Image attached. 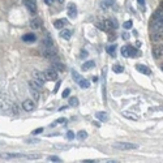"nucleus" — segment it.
<instances>
[{
  "mask_svg": "<svg viewBox=\"0 0 163 163\" xmlns=\"http://www.w3.org/2000/svg\"><path fill=\"white\" fill-rule=\"evenodd\" d=\"M80 104V101L77 97H72V98H69V106L72 107H77Z\"/></svg>",
  "mask_w": 163,
  "mask_h": 163,
  "instance_id": "5701e85b",
  "label": "nucleus"
},
{
  "mask_svg": "<svg viewBox=\"0 0 163 163\" xmlns=\"http://www.w3.org/2000/svg\"><path fill=\"white\" fill-rule=\"evenodd\" d=\"M78 85H80V87H81V89H87V87L90 86V82L87 81V80H85V78H81L78 81Z\"/></svg>",
  "mask_w": 163,
  "mask_h": 163,
  "instance_id": "4be33fe9",
  "label": "nucleus"
},
{
  "mask_svg": "<svg viewBox=\"0 0 163 163\" xmlns=\"http://www.w3.org/2000/svg\"><path fill=\"white\" fill-rule=\"evenodd\" d=\"M42 55H43L45 57H47V59L52 60V62H57V60H59V57H57L56 52H55V50H53L52 47H43Z\"/></svg>",
  "mask_w": 163,
  "mask_h": 163,
  "instance_id": "7ed1b4c3",
  "label": "nucleus"
},
{
  "mask_svg": "<svg viewBox=\"0 0 163 163\" xmlns=\"http://www.w3.org/2000/svg\"><path fill=\"white\" fill-rule=\"evenodd\" d=\"M72 76H73V80H74V81H76V82H78L82 78V77L80 76V74L77 73V72H74V70H73V72H72Z\"/></svg>",
  "mask_w": 163,
  "mask_h": 163,
  "instance_id": "473e14b6",
  "label": "nucleus"
},
{
  "mask_svg": "<svg viewBox=\"0 0 163 163\" xmlns=\"http://www.w3.org/2000/svg\"><path fill=\"white\" fill-rule=\"evenodd\" d=\"M132 25H133V22H132V21H125V22H124V28H125V29H132Z\"/></svg>",
  "mask_w": 163,
  "mask_h": 163,
  "instance_id": "f704fd0d",
  "label": "nucleus"
},
{
  "mask_svg": "<svg viewBox=\"0 0 163 163\" xmlns=\"http://www.w3.org/2000/svg\"><path fill=\"white\" fill-rule=\"evenodd\" d=\"M22 41H25V42H34V41H37V37H35L34 34L29 33V34H25V35H24Z\"/></svg>",
  "mask_w": 163,
  "mask_h": 163,
  "instance_id": "aec40b11",
  "label": "nucleus"
},
{
  "mask_svg": "<svg viewBox=\"0 0 163 163\" xmlns=\"http://www.w3.org/2000/svg\"><path fill=\"white\" fill-rule=\"evenodd\" d=\"M43 47H52V41H51L48 37L43 41Z\"/></svg>",
  "mask_w": 163,
  "mask_h": 163,
  "instance_id": "c756f323",
  "label": "nucleus"
},
{
  "mask_svg": "<svg viewBox=\"0 0 163 163\" xmlns=\"http://www.w3.org/2000/svg\"><path fill=\"white\" fill-rule=\"evenodd\" d=\"M50 162H53V163H60V162H63L62 159H60L59 157H50Z\"/></svg>",
  "mask_w": 163,
  "mask_h": 163,
  "instance_id": "72a5a7b5",
  "label": "nucleus"
},
{
  "mask_svg": "<svg viewBox=\"0 0 163 163\" xmlns=\"http://www.w3.org/2000/svg\"><path fill=\"white\" fill-rule=\"evenodd\" d=\"M30 26H31V29L38 30V29H41V26H42V20H41L39 17H35V18H33V20L30 21Z\"/></svg>",
  "mask_w": 163,
  "mask_h": 163,
  "instance_id": "ddd939ff",
  "label": "nucleus"
},
{
  "mask_svg": "<svg viewBox=\"0 0 163 163\" xmlns=\"http://www.w3.org/2000/svg\"><path fill=\"white\" fill-rule=\"evenodd\" d=\"M123 39H125V41L129 39V34H128V33H124V34H123Z\"/></svg>",
  "mask_w": 163,
  "mask_h": 163,
  "instance_id": "a19ab883",
  "label": "nucleus"
},
{
  "mask_svg": "<svg viewBox=\"0 0 163 163\" xmlns=\"http://www.w3.org/2000/svg\"><path fill=\"white\" fill-rule=\"evenodd\" d=\"M45 3L47 4V5H52V4H53V0H45Z\"/></svg>",
  "mask_w": 163,
  "mask_h": 163,
  "instance_id": "37998d69",
  "label": "nucleus"
},
{
  "mask_svg": "<svg viewBox=\"0 0 163 163\" xmlns=\"http://www.w3.org/2000/svg\"><path fill=\"white\" fill-rule=\"evenodd\" d=\"M30 93H31V95H33L35 99H38V98H39V94H38L37 89H33V87H30Z\"/></svg>",
  "mask_w": 163,
  "mask_h": 163,
  "instance_id": "2f4dec72",
  "label": "nucleus"
},
{
  "mask_svg": "<svg viewBox=\"0 0 163 163\" xmlns=\"http://www.w3.org/2000/svg\"><path fill=\"white\" fill-rule=\"evenodd\" d=\"M53 69H57V70H64V65L62 64V63H56V62H53Z\"/></svg>",
  "mask_w": 163,
  "mask_h": 163,
  "instance_id": "cd10ccee",
  "label": "nucleus"
},
{
  "mask_svg": "<svg viewBox=\"0 0 163 163\" xmlns=\"http://www.w3.org/2000/svg\"><path fill=\"white\" fill-rule=\"evenodd\" d=\"M30 87H33V89H37V90H39L41 87H42V85L41 84H38V82H35L34 80H31L30 81Z\"/></svg>",
  "mask_w": 163,
  "mask_h": 163,
  "instance_id": "c85d7f7f",
  "label": "nucleus"
},
{
  "mask_svg": "<svg viewBox=\"0 0 163 163\" xmlns=\"http://www.w3.org/2000/svg\"><path fill=\"white\" fill-rule=\"evenodd\" d=\"M153 41H162V31H154L153 33Z\"/></svg>",
  "mask_w": 163,
  "mask_h": 163,
  "instance_id": "393cba45",
  "label": "nucleus"
},
{
  "mask_svg": "<svg viewBox=\"0 0 163 163\" xmlns=\"http://www.w3.org/2000/svg\"><path fill=\"white\" fill-rule=\"evenodd\" d=\"M163 29V21L162 20H154L152 25V30L153 31H162Z\"/></svg>",
  "mask_w": 163,
  "mask_h": 163,
  "instance_id": "4468645a",
  "label": "nucleus"
},
{
  "mask_svg": "<svg viewBox=\"0 0 163 163\" xmlns=\"http://www.w3.org/2000/svg\"><path fill=\"white\" fill-rule=\"evenodd\" d=\"M136 69L140 72V73H142V74H152V70H150V68L149 67H146V65H143V64H137L136 65Z\"/></svg>",
  "mask_w": 163,
  "mask_h": 163,
  "instance_id": "f8f14e48",
  "label": "nucleus"
},
{
  "mask_svg": "<svg viewBox=\"0 0 163 163\" xmlns=\"http://www.w3.org/2000/svg\"><path fill=\"white\" fill-rule=\"evenodd\" d=\"M57 1H59V3H64V0H57Z\"/></svg>",
  "mask_w": 163,
  "mask_h": 163,
  "instance_id": "de8ad7c7",
  "label": "nucleus"
},
{
  "mask_svg": "<svg viewBox=\"0 0 163 163\" xmlns=\"http://www.w3.org/2000/svg\"><path fill=\"white\" fill-rule=\"evenodd\" d=\"M107 52L110 53L111 56H115V51H116V46H108V47L106 48Z\"/></svg>",
  "mask_w": 163,
  "mask_h": 163,
  "instance_id": "bb28decb",
  "label": "nucleus"
},
{
  "mask_svg": "<svg viewBox=\"0 0 163 163\" xmlns=\"http://www.w3.org/2000/svg\"><path fill=\"white\" fill-rule=\"evenodd\" d=\"M69 94H70V89H65L64 91H63V98H67Z\"/></svg>",
  "mask_w": 163,
  "mask_h": 163,
  "instance_id": "4c0bfd02",
  "label": "nucleus"
},
{
  "mask_svg": "<svg viewBox=\"0 0 163 163\" xmlns=\"http://www.w3.org/2000/svg\"><path fill=\"white\" fill-rule=\"evenodd\" d=\"M116 21L115 20H106L103 21V28H104V31H112L114 29L116 28Z\"/></svg>",
  "mask_w": 163,
  "mask_h": 163,
  "instance_id": "0eeeda50",
  "label": "nucleus"
},
{
  "mask_svg": "<svg viewBox=\"0 0 163 163\" xmlns=\"http://www.w3.org/2000/svg\"><path fill=\"white\" fill-rule=\"evenodd\" d=\"M112 70L115 72V73H123V70H124V67L121 64H115L112 67Z\"/></svg>",
  "mask_w": 163,
  "mask_h": 163,
  "instance_id": "b1692460",
  "label": "nucleus"
},
{
  "mask_svg": "<svg viewBox=\"0 0 163 163\" xmlns=\"http://www.w3.org/2000/svg\"><path fill=\"white\" fill-rule=\"evenodd\" d=\"M115 35H114V34H111V37H110V41H114V39H115Z\"/></svg>",
  "mask_w": 163,
  "mask_h": 163,
  "instance_id": "49530a36",
  "label": "nucleus"
},
{
  "mask_svg": "<svg viewBox=\"0 0 163 163\" xmlns=\"http://www.w3.org/2000/svg\"><path fill=\"white\" fill-rule=\"evenodd\" d=\"M60 84H62V82H57V85H56V87H55V89H53V93H57V90H59V86H60Z\"/></svg>",
  "mask_w": 163,
  "mask_h": 163,
  "instance_id": "79ce46f5",
  "label": "nucleus"
},
{
  "mask_svg": "<svg viewBox=\"0 0 163 163\" xmlns=\"http://www.w3.org/2000/svg\"><path fill=\"white\" fill-rule=\"evenodd\" d=\"M115 149L118 150H123V152H126V150H135L138 147L137 143H132V142H115L112 145Z\"/></svg>",
  "mask_w": 163,
  "mask_h": 163,
  "instance_id": "f03ea898",
  "label": "nucleus"
},
{
  "mask_svg": "<svg viewBox=\"0 0 163 163\" xmlns=\"http://www.w3.org/2000/svg\"><path fill=\"white\" fill-rule=\"evenodd\" d=\"M153 55H154L155 59H162V55H163V47L162 45H157L153 47Z\"/></svg>",
  "mask_w": 163,
  "mask_h": 163,
  "instance_id": "6e6552de",
  "label": "nucleus"
},
{
  "mask_svg": "<svg viewBox=\"0 0 163 163\" xmlns=\"http://www.w3.org/2000/svg\"><path fill=\"white\" fill-rule=\"evenodd\" d=\"M60 35H62L63 39H69L70 35H72V30H69V29H67V30H63L62 33H60Z\"/></svg>",
  "mask_w": 163,
  "mask_h": 163,
  "instance_id": "412c9836",
  "label": "nucleus"
},
{
  "mask_svg": "<svg viewBox=\"0 0 163 163\" xmlns=\"http://www.w3.org/2000/svg\"><path fill=\"white\" fill-rule=\"evenodd\" d=\"M45 77L48 81H56L57 80V72L56 69H47L45 72Z\"/></svg>",
  "mask_w": 163,
  "mask_h": 163,
  "instance_id": "39448f33",
  "label": "nucleus"
},
{
  "mask_svg": "<svg viewBox=\"0 0 163 163\" xmlns=\"http://www.w3.org/2000/svg\"><path fill=\"white\" fill-rule=\"evenodd\" d=\"M62 123H65V119H59L56 123H53V125H55V124H62Z\"/></svg>",
  "mask_w": 163,
  "mask_h": 163,
  "instance_id": "ea45409f",
  "label": "nucleus"
},
{
  "mask_svg": "<svg viewBox=\"0 0 163 163\" xmlns=\"http://www.w3.org/2000/svg\"><path fill=\"white\" fill-rule=\"evenodd\" d=\"M34 107H35V104H34L33 101H30V99H26V101L22 102V108L25 111H28V112H30V111L34 110Z\"/></svg>",
  "mask_w": 163,
  "mask_h": 163,
  "instance_id": "9d476101",
  "label": "nucleus"
},
{
  "mask_svg": "<svg viewBox=\"0 0 163 163\" xmlns=\"http://www.w3.org/2000/svg\"><path fill=\"white\" fill-rule=\"evenodd\" d=\"M33 80L38 84H41L43 86V84L46 82V77H45V73L39 72V70H34L33 72Z\"/></svg>",
  "mask_w": 163,
  "mask_h": 163,
  "instance_id": "20e7f679",
  "label": "nucleus"
},
{
  "mask_svg": "<svg viewBox=\"0 0 163 163\" xmlns=\"http://www.w3.org/2000/svg\"><path fill=\"white\" fill-rule=\"evenodd\" d=\"M65 25H68V21L64 20V18H60V20H56L53 22V28L55 29H63Z\"/></svg>",
  "mask_w": 163,
  "mask_h": 163,
  "instance_id": "2eb2a0df",
  "label": "nucleus"
},
{
  "mask_svg": "<svg viewBox=\"0 0 163 163\" xmlns=\"http://www.w3.org/2000/svg\"><path fill=\"white\" fill-rule=\"evenodd\" d=\"M77 138H78V140H85V138H87V132L80 131V132L77 133Z\"/></svg>",
  "mask_w": 163,
  "mask_h": 163,
  "instance_id": "a878e982",
  "label": "nucleus"
},
{
  "mask_svg": "<svg viewBox=\"0 0 163 163\" xmlns=\"http://www.w3.org/2000/svg\"><path fill=\"white\" fill-rule=\"evenodd\" d=\"M121 55H123L124 57H129L128 56V46H124V47H121Z\"/></svg>",
  "mask_w": 163,
  "mask_h": 163,
  "instance_id": "7c9ffc66",
  "label": "nucleus"
},
{
  "mask_svg": "<svg viewBox=\"0 0 163 163\" xmlns=\"http://www.w3.org/2000/svg\"><path fill=\"white\" fill-rule=\"evenodd\" d=\"M3 159H39V154H21V153H1Z\"/></svg>",
  "mask_w": 163,
  "mask_h": 163,
  "instance_id": "f257e3e1",
  "label": "nucleus"
},
{
  "mask_svg": "<svg viewBox=\"0 0 163 163\" xmlns=\"http://www.w3.org/2000/svg\"><path fill=\"white\" fill-rule=\"evenodd\" d=\"M138 51L136 50L135 47H132V46H128V56L129 57H137L138 56Z\"/></svg>",
  "mask_w": 163,
  "mask_h": 163,
  "instance_id": "a211bd4d",
  "label": "nucleus"
},
{
  "mask_svg": "<svg viewBox=\"0 0 163 163\" xmlns=\"http://www.w3.org/2000/svg\"><path fill=\"white\" fill-rule=\"evenodd\" d=\"M94 67H95V63H94L93 60H90V62H86L84 65H82V70H85V72H86V70L93 69Z\"/></svg>",
  "mask_w": 163,
  "mask_h": 163,
  "instance_id": "6ab92c4d",
  "label": "nucleus"
},
{
  "mask_svg": "<svg viewBox=\"0 0 163 163\" xmlns=\"http://www.w3.org/2000/svg\"><path fill=\"white\" fill-rule=\"evenodd\" d=\"M67 9H68V16H69V18L74 20V18L77 17V7H76V4L69 3Z\"/></svg>",
  "mask_w": 163,
  "mask_h": 163,
  "instance_id": "423d86ee",
  "label": "nucleus"
},
{
  "mask_svg": "<svg viewBox=\"0 0 163 163\" xmlns=\"http://www.w3.org/2000/svg\"><path fill=\"white\" fill-rule=\"evenodd\" d=\"M137 1H138V4H140V5L142 7V8L145 7V0H137Z\"/></svg>",
  "mask_w": 163,
  "mask_h": 163,
  "instance_id": "c03bdc74",
  "label": "nucleus"
},
{
  "mask_svg": "<svg viewBox=\"0 0 163 163\" xmlns=\"http://www.w3.org/2000/svg\"><path fill=\"white\" fill-rule=\"evenodd\" d=\"M95 160H93V159H86V160H84V163H94Z\"/></svg>",
  "mask_w": 163,
  "mask_h": 163,
  "instance_id": "a18cd8bd",
  "label": "nucleus"
},
{
  "mask_svg": "<svg viewBox=\"0 0 163 163\" xmlns=\"http://www.w3.org/2000/svg\"><path fill=\"white\" fill-rule=\"evenodd\" d=\"M25 142L26 143H38L39 140H37V138H35V140H34V138H29V140H25Z\"/></svg>",
  "mask_w": 163,
  "mask_h": 163,
  "instance_id": "e433bc0d",
  "label": "nucleus"
},
{
  "mask_svg": "<svg viewBox=\"0 0 163 163\" xmlns=\"http://www.w3.org/2000/svg\"><path fill=\"white\" fill-rule=\"evenodd\" d=\"M24 3H25V5L28 7V9L31 13L37 12V3H35V0H24Z\"/></svg>",
  "mask_w": 163,
  "mask_h": 163,
  "instance_id": "1a4fd4ad",
  "label": "nucleus"
},
{
  "mask_svg": "<svg viewBox=\"0 0 163 163\" xmlns=\"http://www.w3.org/2000/svg\"><path fill=\"white\" fill-rule=\"evenodd\" d=\"M67 138H68V140H73V138H74V133L72 132V131H68V132H67Z\"/></svg>",
  "mask_w": 163,
  "mask_h": 163,
  "instance_id": "c9c22d12",
  "label": "nucleus"
},
{
  "mask_svg": "<svg viewBox=\"0 0 163 163\" xmlns=\"http://www.w3.org/2000/svg\"><path fill=\"white\" fill-rule=\"evenodd\" d=\"M42 132H43V128H38V129L33 131V135L35 136V135H39V133H42Z\"/></svg>",
  "mask_w": 163,
  "mask_h": 163,
  "instance_id": "58836bf2",
  "label": "nucleus"
},
{
  "mask_svg": "<svg viewBox=\"0 0 163 163\" xmlns=\"http://www.w3.org/2000/svg\"><path fill=\"white\" fill-rule=\"evenodd\" d=\"M115 4V0H102L101 1V8L102 9H108Z\"/></svg>",
  "mask_w": 163,
  "mask_h": 163,
  "instance_id": "dca6fc26",
  "label": "nucleus"
},
{
  "mask_svg": "<svg viewBox=\"0 0 163 163\" xmlns=\"http://www.w3.org/2000/svg\"><path fill=\"white\" fill-rule=\"evenodd\" d=\"M123 116H125L126 119H131V120H133V121H137L138 120V116L136 115V114H133V112H129V111H124Z\"/></svg>",
  "mask_w": 163,
  "mask_h": 163,
  "instance_id": "f3484780",
  "label": "nucleus"
},
{
  "mask_svg": "<svg viewBox=\"0 0 163 163\" xmlns=\"http://www.w3.org/2000/svg\"><path fill=\"white\" fill-rule=\"evenodd\" d=\"M95 118L98 119L99 121H102V123H106V121H108V119H110V115L107 112H103V111H98V112H95Z\"/></svg>",
  "mask_w": 163,
  "mask_h": 163,
  "instance_id": "9b49d317",
  "label": "nucleus"
}]
</instances>
